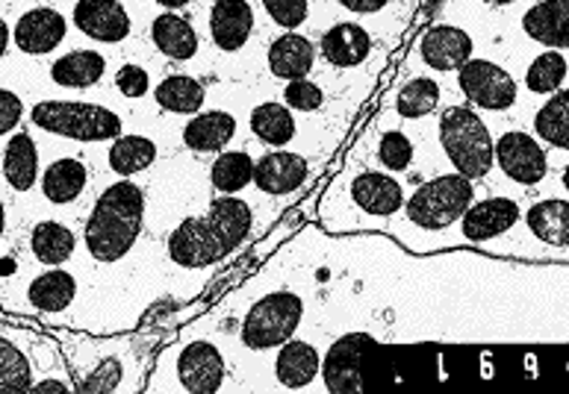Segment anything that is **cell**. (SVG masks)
I'll list each match as a JSON object with an SVG mask.
<instances>
[{
  "label": "cell",
  "mask_w": 569,
  "mask_h": 394,
  "mask_svg": "<svg viewBox=\"0 0 569 394\" xmlns=\"http://www.w3.org/2000/svg\"><path fill=\"white\" fill-rule=\"evenodd\" d=\"M254 226V210L246 198L239 194H219L204 215L180 221L171 230L166 253L171 265L183 271L210 269L228 253L239 251V244L246 242V235Z\"/></svg>",
  "instance_id": "obj_1"
},
{
  "label": "cell",
  "mask_w": 569,
  "mask_h": 394,
  "mask_svg": "<svg viewBox=\"0 0 569 394\" xmlns=\"http://www.w3.org/2000/svg\"><path fill=\"white\" fill-rule=\"evenodd\" d=\"M144 189L121 176L94 201L83 226V244L98 265H116L133 251L144 230Z\"/></svg>",
  "instance_id": "obj_2"
},
{
  "label": "cell",
  "mask_w": 569,
  "mask_h": 394,
  "mask_svg": "<svg viewBox=\"0 0 569 394\" xmlns=\"http://www.w3.org/2000/svg\"><path fill=\"white\" fill-rule=\"evenodd\" d=\"M472 201H476L472 180L458 171L440 174L417 185V192L405 198V206L399 212L401 219L396 221V226H408L422 235H442L449 233V226L467 212Z\"/></svg>",
  "instance_id": "obj_3"
},
{
  "label": "cell",
  "mask_w": 569,
  "mask_h": 394,
  "mask_svg": "<svg viewBox=\"0 0 569 394\" xmlns=\"http://www.w3.org/2000/svg\"><path fill=\"white\" fill-rule=\"evenodd\" d=\"M440 144L451 169L472 183L493 171V135L469 103H455L440 115Z\"/></svg>",
  "instance_id": "obj_4"
},
{
  "label": "cell",
  "mask_w": 569,
  "mask_h": 394,
  "mask_svg": "<svg viewBox=\"0 0 569 394\" xmlns=\"http://www.w3.org/2000/svg\"><path fill=\"white\" fill-rule=\"evenodd\" d=\"M307 315L305 297L292 289H274V292L257 297L239 324V344L251 353H266L281 347L301 330Z\"/></svg>",
  "instance_id": "obj_5"
},
{
  "label": "cell",
  "mask_w": 569,
  "mask_h": 394,
  "mask_svg": "<svg viewBox=\"0 0 569 394\" xmlns=\"http://www.w3.org/2000/svg\"><path fill=\"white\" fill-rule=\"evenodd\" d=\"M30 121L44 133L83 144L112 142L116 135L124 133L119 112L89 101H39L30 110Z\"/></svg>",
  "instance_id": "obj_6"
},
{
  "label": "cell",
  "mask_w": 569,
  "mask_h": 394,
  "mask_svg": "<svg viewBox=\"0 0 569 394\" xmlns=\"http://www.w3.org/2000/svg\"><path fill=\"white\" fill-rule=\"evenodd\" d=\"M346 201L360 212L357 230L363 226H387L405 206V185L387 171H357L346 183Z\"/></svg>",
  "instance_id": "obj_7"
},
{
  "label": "cell",
  "mask_w": 569,
  "mask_h": 394,
  "mask_svg": "<svg viewBox=\"0 0 569 394\" xmlns=\"http://www.w3.org/2000/svg\"><path fill=\"white\" fill-rule=\"evenodd\" d=\"M519 219H522V203L508 194H493V198H481L467 206V212L460 215L449 230L458 233L455 244H469V247H487V244L499 242L501 235L517 230Z\"/></svg>",
  "instance_id": "obj_8"
},
{
  "label": "cell",
  "mask_w": 569,
  "mask_h": 394,
  "mask_svg": "<svg viewBox=\"0 0 569 394\" xmlns=\"http://www.w3.org/2000/svg\"><path fill=\"white\" fill-rule=\"evenodd\" d=\"M381 339L369 333V330H349L342 336L333 339L328 344V351L322 356V365H319V377H322L325 392L337 394H357L363 392V374H360V365H363V356L372 347H378Z\"/></svg>",
  "instance_id": "obj_9"
},
{
  "label": "cell",
  "mask_w": 569,
  "mask_h": 394,
  "mask_svg": "<svg viewBox=\"0 0 569 394\" xmlns=\"http://www.w3.org/2000/svg\"><path fill=\"white\" fill-rule=\"evenodd\" d=\"M458 85L460 92L467 94V101L472 110L508 112L517 107V80H513L499 62H490V59L469 57L467 62L458 68Z\"/></svg>",
  "instance_id": "obj_10"
},
{
  "label": "cell",
  "mask_w": 569,
  "mask_h": 394,
  "mask_svg": "<svg viewBox=\"0 0 569 394\" xmlns=\"http://www.w3.org/2000/svg\"><path fill=\"white\" fill-rule=\"evenodd\" d=\"M493 165H499L501 174L519 189H535L552 171L543 142L526 130H508L499 135V142H493Z\"/></svg>",
  "instance_id": "obj_11"
},
{
  "label": "cell",
  "mask_w": 569,
  "mask_h": 394,
  "mask_svg": "<svg viewBox=\"0 0 569 394\" xmlns=\"http://www.w3.org/2000/svg\"><path fill=\"white\" fill-rule=\"evenodd\" d=\"M228 383L224 353L210 339L180 344L174 353V386L189 394H216Z\"/></svg>",
  "instance_id": "obj_12"
},
{
  "label": "cell",
  "mask_w": 569,
  "mask_h": 394,
  "mask_svg": "<svg viewBox=\"0 0 569 394\" xmlns=\"http://www.w3.org/2000/svg\"><path fill=\"white\" fill-rule=\"evenodd\" d=\"M69 21L60 9L53 7H33L21 12L12 27V44L27 57H48L66 42Z\"/></svg>",
  "instance_id": "obj_13"
},
{
  "label": "cell",
  "mask_w": 569,
  "mask_h": 394,
  "mask_svg": "<svg viewBox=\"0 0 569 394\" xmlns=\"http://www.w3.org/2000/svg\"><path fill=\"white\" fill-rule=\"evenodd\" d=\"M71 21L86 39L101 44L124 42L133 30V21L121 0H77Z\"/></svg>",
  "instance_id": "obj_14"
},
{
  "label": "cell",
  "mask_w": 569,
  "mask_h": 394,
  "mask_svg": "<svg viewBox=\"0 0 569 394\" xmlns=\"http://www.w3.org/2000/svg\"><path fill=\"white\" fill-rule=\"evenodd\" d=\"M569 203L563 194L558 198H540L526 210V219H519V230H526L540 247L555 251V256L567 262V244H569Z\"/></svg>",
  "instance_id": "obj_15"
},
{
  "label": "cell",
  "mask_w": 569,
  "mask_h": 394,
  "mask_svg": "<svg viewBox=\"0 0 569 394\" xmlns=\"http://www.w3.org/2000/svg\"><path fill=\"white\" fill-rule=\"evenodd\" d=\"M307 176H310L307 156L278 148V151H269L260 160H254L251 185H257L269 198H283V194H292L296 189H301L307 183Z\"/></svg>",
  "instance_id": "obj_16"
},
{
  "label": "cell",
  "mask_w": 569,
  "mask_h": 394,
  "mask_svg": "<svg viewBox=\"0 0 569 394\" xmlns=\"http://www.w3.org/2000/svg\"><path fill=\"white\" fill-rule=\"evenodd\" d=\"M322 351L307 339H287L281 347H274V383L287 392L310 388L319 380Z\"/></svg>",
  "instance_id": "obj_17"
},
{
  "label": "cell",
  "mask_w": 569,
  "mask_h": 394,
  "mask_svg": "<svg viewBox=\"0 0 569 394\" xmlns=\"http://www.w3.org/2000/svg\"><path fill=\"white\" fill-rule=\"evenodd\" d=\"M476 51V39L455 24H437L419 39V57L433 71L451 74Z\"/></svg>",
  "instance_id": "obj_18"
},
{
  "label": "cell",
  "mask_w": 569,
  "mask_h": 394,
  "mask_svg": "<svg viewBox=\"0 0 569 394\" xmlns=\"http://www.w3.org/2000/svg\"><path fill=\"white\" fill-rule=\"evenodd\" d=\"M254 33V9L248 0H216L210 7V39L221 53L242 51Z\"/></svg>",
  "instance_id": "obj_19"
},
{
  "label": "cell",
  "mask_w": 569,
  "mask_h": 394,
  "mask_svg": "<svg viewBox=\"0 0 569 394\" xmlns=\"http://www.w3.org/2000/svg\"><path fill=\"white\" fill-rule=\"evenodd\" d=\"M569 0H537L535 7L526 9L522 16V33L531 42L555 48V51H567L569 44Z\"/></svg>",
  "instance_id": "obj_20"
},
{
  "label": "cell",
  "mask_w": 569,
  "mask_h": 394,
  "mask_svg": "<svg viewBox=\"0 0 569 394\" xmlns=\"http://www.w3.org/2000/svg\"><path fill=\"white\" fill-rule=\"evenodd\" d=\"M266 65L278 80H301L316 68V48L307 36L283 30L266 51Z\"/></svg>",
  "instance_id": "obj_21"
},
{
  "label": "cell",
  "mask_w": 569,
  "mask_h": 394,
  "mask_svg": "<svg viewBox=\"0 0 569 394\" xmlns=\"http://www.w3.org/2000/svg\"><path fill=\"white\" fill-rule=\"evenodd\" d=\"M319 48H322V59L331 68H357L372 53V36L355 21H342V24L325 30Z\"/></svg>",
  "instance_id": "obj_22"
},
{
  "label": "cell",
  "mask_w": 569,
  "mask_h": 394,
  "mask_svg": "<svg viewBox=\"0 0 569 394\" xmlns=\"http://www.w3.org/2000/svg\"><path fill=\"white\" fill-rule=\"evenodd\" d=\"M153 48L171 62H189L198 53V33L192 21L178 16L174 9H166L151 21Z\"/></svg>",
  "instance_id": "obj_23"
},
{
  "label": "cell",
  "mask_w": 569,
  "mask_h": 394,
  "mask_svg": "<svg viewBox=\"0 0 569 394\" xmlns=\"http://www.w3.org/2000/svg\"><path fill=\"white\" fill-rule=\"evenodd\" d=\"M237 118L224 110L196 112L183 127V144L196 153H219L237 135Z\"/></svg>",
  "instance_id": "obj_24"
},
{
  "label": "cell",
  "mask_w": 569,
  "mask_h": 394,
  "mask_svg": "<svg viewBox=\"0 0 569 394\" xmlns=\"http://www.w3.org/2000/svg\"><path fill=\"white\" fill-rule=\"evenodd\" d=\"M3 180L12 192L24 194L39 183V148H36L33 135L12 133L7 148H3V160H0Z\"/></svg>",
  "instance_id": "obj_25"
},
{
  "label": "cell",
  "mask_w": 569,
  "mask_h": 394,
  "mask_svg": "<svg viewBox=\"0 0 569 394\" xmlns=\"http://www.w3.org/2000/svg\"><path fill=\"white\" fill-rule=\"evenodd\" d=\"M77 289L80 285H77L74 274L57 265V269H48L27 285V303L42 315H60L74 303Z\"/></svg>",
  "instance_id": "obj_26"
},
{
  "label": "cell",
  "mask_w": 569,
  "mask_h": 394,
  "mask_svg": "<svg viewBox=\"0 0 569 394\" xmlns=\"http://www.w3.org/2000/svg\"><path fill=\"white\" fill-rule=\"evenodd\" d=\"M39 183H42L44 201L53 203V206H69V203H74L77 198L86 192L89 169H86V162L77 160V156H62V160L51 162V165L42 171Z\"/></svg>",
  "instance_id": "obj_27"
},
{
  "label": "cell",
  "mask_w": 569,
  "mask_h": 394,
  "mask_svg": "<svg viewBox=\"0 0 569 394\" xmlns=\"http://www.w3.org/2000/svg\"><path fill=\"white\" fill-rule=\"evenodd\" d=\"M77 251V235L62 221H39L30 233V253L48 269L66 265Z\"/></svg>",
  "instance_id": "obj_28"
},
{
  "label": "cell",
  "mask_w": 569,
  "mask_h": 394,
  "mask_svg": "<svg viewBox=\"0 0 569 394\" xmlns=\"http://www.w3.org/2000/svg\"><path fill=\"white\" fill-rule=\"evenodd\" d=\"M160 151H157V142L148 139V135L139 133H121L112 139L110 153H107V162H110V171L119 176H137L142 171H148L157 162Z\"/></svg>",
  "instance_id": "obj_29"
},
{
  "label": "cell",
  "mask_w": 569,
  "mask_h": 394,
  "mask_svg": "<svg viewBox=\"0 0 569 394\" xmlns=\"http://www.w3.org/2000/svg\"><path fill=\"white\" fill-rule=\"evenodd\" d=\"M107 74V59L98 51H69L51 65V80L60 89H92Z\"/></svg>",
  "instance_id": "obj_30"
},
{
  "label": "cell",
  "mask_w": 569,
  "mask_h": 394,
  "mask_svg": "<svg viewBox=\"0 0 569 394\" xmlns=\"http://www.w3.org/2000/svg\"><path fill=\"white\" fill-rule=\"evenodd\" d=\"M153 101L160 110L174 112V115H196V112L204 110L207 92L196 77L171 74L162 77L160 83L153 85Z\"/></svg>",
  "instance_id": "obj_31"
},
{
  "label": "cell",
  "mask_w": 569,
  "mask_h": 394,
  "mask_svg": "<svg viewBox=\"0 0 569 394\" xmlns=\"http://www.w3.org/2000/svg\"><path fill=\"white\" fill-rule=\"evenodd\" d=\"M248 127L254 133L257 142L269 144V148H283L296 139V118H292V110L287 103L278 101H266L257 103L251 110V118H248Z\"/></svg>",
  "instance_id": "obj_32"
},
{
  "label": "cell",
  "mask_w": 569,
  "mask_h": 394,
  "mask_svg": "<svg viewBox=\"0 0 569 394\" xmlns=\"http://www.w3.org/2000/svg\"><path fill=\"white\" fill-rule=\"evenodd\" d=\"M254 180V156L248 151H219L210 165V185L219 194H239Z\"/></svg>",
  "instance_id": "obj_33"
},
{
  "label": "cell",
  "mask_w": 569,
  "mask_h": 394,
  "mask_svg": "<svg viewBox=\"0 0 569 394\" xmlns=\"http://www.w3.org/2000/svg\"><path fill=\"white\" fill-rule=\"evenodd\" d=\"M567 89H558V92L549 94V101L537 110L535 115V135L543 144L555 148V151H567L569 127H567Z\"/></svg>",
  "instance_id": "obj_34"
},
{
  "label": "cell",
  "mask_w": 569,
  "mask_h": 394,
  "mask_svg": "<svg viewBox=\"0 0 569 394\" xmlns=\"http://www.w3.org/2000/svg\"><path fill=\"white\" fill-rule=\"evenodd\" d=\"M440 83L431 80V77H413L399 89V98H396V112L408 121H419V118H428L431 112H437L440 107Z\"/></svg>",
  "instance_id": "obj_35"
},
{
  "label": "cell",
  "mask_w": 569,
  "mask_h": 394,
  "mask_svg": "<svg viewBox=\"0 0 569 394\" xmlns=\"http://www.w3.org/2000/svg\"><path fill=\"white\" fill-rule=\"evenodd\" d=\"M36 383V368L16 342L0 336V394L30 392Z\"/></svg>",
  "instance_id": "obj_36"
},
{
  "label": "cell",
  "mask_w": 569,
  "mask_h": 394,
  "mask_svg": "<svg viewBox=\"0 0 569 394\" xmlns=\"http://www.w3.org/2000/svg\"><path fill=\"white\" fill-rule=\"evenodd\" d=\"M567 83V53L546 48V53L531 59L526 71V89L531 94H552Z\"/></svg>",
  "instance_id": "obj_37"
},
{
  "label": "cell",
  "mask_w": 569,
  "mask_h": 394,
  "mask_svg": "<svg viewBox=\"0 0 569 394\" xmlns=\"http://www.w3.org/2000/svg\"><path fill=\"white\" fill-rule=\"evenodd\" d=\"M378 162H381L383 169L392 171V174H399V171H408L410 162H413V142H410L408 133H401V130H387L381 135V142H378Z\"/></svg>",
  "instance_id": "obj_38"
},
{
  "label": "cell",
  "mask_w": 569,
  "mask_h": 394,
  "mask_svg": "<svg viewBox=\"0 0 569 394\" xmlns=\"http://www.w3.org/2000/svg\"><path fill=\"white\" fill-rule=\"evenodd\" d=\"M283 103L292 112H319L325 107V89L313 80H287L283 85Z\"/></svg>",
  "instance_id": "obj_39"
},
{
  "label": "cell",
  "mask_w": 569,
  "mask_h": 394,
  "mask_svg": "<svg viewBox=\"0 0 569 394\" xmlns=\"http://www.w3.org/2000/svg\"><path fill=\"white\" fill-rule=\"evenodd\" d=\"M266 16L283 30H298L310 16V0H263Z\"/></svg>",
  "instance_id": "obj_40"
},
{
  "label": "cell",
  "mask_w": 569,
  "mask_h": 394,
  "mask_svg": "<svg viewBox=\"0 0 569 394\" xmlns=\"http://www.w3.org/2000/svg\"><path fill=\"white\" fill-rule=\"evenodd\" d=\"M116 89H119L121 98L139 101V98H144L148 89H151V77H148V71H144L142 65L128 62V65H121L119 71H116Z\"/></svg>",
  "instance_id": "obj_41"
},
{
  "label": "cell",
  "mask_w": 569,
  "mask_h": 394,
  "mask_svg": "<svg viewBox=\"0 0 569 394\" xmlns=\"http://www.w3.org/2000/svg\"><path fill=\"white\" fill-rule=\"evenodd\" d=\"M21 118H24V101L12 89H0V139L16 133Z\"/></svg>",
  "instance_id": "obj_42"
},
{
  "label": "cell",
  "mask_w": 569,
  "mask_h": 394,
  "mask_svg": "<svg viewBox=\"0 0 569 394\" xmlns=\"http://www.w3.org/2000/svg\"><path fill=\"white\" fill-rule=\"evenodd\" d=\"M342 9H349L355 16H375L381 9L390 7V0H337Z\"/></svg>",
  "instance_id": "obj_43"
},
{
  "label": "cell",
  "mask_w": 569,
  "mask_h": 394,
  "mask_svg": "<svg viewBox=\"0 0 569 394\" xmlns=\"http://www.w3.org/2000/svg\"><path fill=\"white\" fill-rule=\"evenodd\" d=\"M51 392H57V394H62V392H74V386H71V383H66V380H39V383H33V386H30V394H51Z\"/></svg>",
  "instance_id": "obj_44"
},
{
  "label": "cell",
  "mask_w": 569,
  "mask_h": 394,
  "mask_svg": "<svg viewBox=\"0 0 569 394\" xmlns=\"http://www.w3.org/2000/svg\"><path fill=\"white\" fill-rule=\"evenodd\" d=\"M9 44H12V27H9L7 21L0 18V59L7 57Z\"/></svg>",
  "instance_id": "obj_45"
},
{
  "label": "cell",
  "mask_w": 569,
  "mask_h": 394,
  "mask_svg": "<svg viewBox=\"0 0 569 394\" xmlns=\"http://www.w3.org/2000/svg\"><path fill=\"white\" fill-rule=\"evenodd\" d=\"M153 3H160L162 9H183V7H189L192 0H153Z\"/></svg>",
  "instance_id": "obj_46"
},
{
  "label": "cell",
  "mask_w": 569,
  "mask_h": 394,
  "mask_svg": "<svg viewBox=\"0 0 569 394\" xmlns=\"http://www.w3.org/2000/svg\"><path fill=\"white\" fill-rule=\"evenodd\" d=\"M7 233V203L0 201V235Z\"/></svg>",
  "instance_id": "obj_47"
},
{
  "label": "cell",
  "mask_w": 569,
  "mask_h": 394,
  "mask_svg": "<svg viewBox=\"0 0 569 394\" xmlns=\"http://www.w3.org/2000/svg\"><path fill=\"white\" fill-rule=\"evenodd\" d=\"M487 7H496V9H501V7H510V3H517V0H485Z\"/></svg>",
  "instance_id": "obj_48"
}]
</instances>
